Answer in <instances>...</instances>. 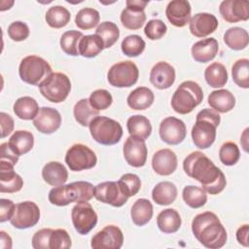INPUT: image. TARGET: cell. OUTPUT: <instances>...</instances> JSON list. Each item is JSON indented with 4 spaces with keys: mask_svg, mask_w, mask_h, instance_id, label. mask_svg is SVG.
Listing matches in <instances>:
<instances>
[{
    "mask_svg": "<svg viewBox=\"0 0 249 249\" xmlns=\"http://www.w3.org/2000/svg\"><path fill=\"white\" fill-rule=\"evenodd\" d=\"M153 204L146 198H138L132 205L130 216L132 222L139 227H142L150 222L153 217Z\"/></svg>",
    "mask_w": 249,
    "mask_h": 249,
    "instance_id": "32",
    "label": "cell"
},
{
    "mask_svg": "<svg viewBox=\"0 0 249 249\" xmlns=\"http://www.w3.org/2000/svg\"><path fill=\"white\" fill-rule=\"evenodd\" d=\"M0 123H1V138H5L14 130L15 123L13 118L5 112L0 113Z\"/></svg>",
    "mask_w": 249,
    "mask_h": 249,
    "instance_id": "55",
    "label": "cell"
},
{
    "mask_svg": "<svg viewBox=\"0 0 249 249\" xmlns=\"http://www.w3.org/2000/svg\"><path fill=\"white\" fill-rule=\"evenodd\" d=\"M95 34L101 38L104 44V49H109L118 41L120 37V29L117 24L112 21H103L98 24Z\"/></svg>",
    "mask_w": 249,
    "mask_h": 249,
    "instance_id": "41",
    "label": "cell"
},
{
    "mask_svg": "<svg viewBox=\"0 0 249 249\" xmlns=\"http://www.w3.org/2000/svg\"><path fill=\"white\" fill-rule=\"evenodd\" d=\"M99 12L93 8L88 7L81 9L77 13L75 17V23L80 29L89 30L95 27L99 23Z\"/></svg>",
    "mask_w": 249,
    "mask_h": 249,
    "instance_id": "43",
    "label": "cell"
},
{
    "mask_svg": "<svg viewBox=\"0 0 249 249\" xmlns=\"http://www.w3.org/2000/svg\"><path fill=\"white\" fill-rule=\"evenodd\" d=\"M124 243L122 230L114 225H109L96 232L90 241L93 249H120Z\"/></svg>",
    "mask_w": 249,
    "mask_h": 249,
    "instance_id": "14",
    "label": "cell"
},
{
    "mask_svg": "<svg viewBox=\"0 0 249 249\" xmlns=\"http://www.w3.org/2000/svg\"><path fill=\"white\" fill-rule=\"evenodd\" d=\"M52 73L53 70L49 62L38 55L23 57L18 66L20 79L24 83L33 86H39Z\"/></svg>",
    "mask_w": 249,
    "mask_h": 249,
    "instance_id": "7",
    "label": "cell"
},
{
    "mask_svg": "<svg viewBox=\"0 0 249 249\" xmlns=\"http://www.w3.org/2000/svg\"><path fill=\"white\" fill-rule=\"evenodd\" d=\"M0 247L3 249H11L12 248V238L4 231H0Z\"/></svg>",
    "mask_w": 249,
    "mask_h": 249,
    "instance_id": "57",
    "label": "cell"
},
{
    "mask_svg": "<svg viewBox=\"0 0 249 249\" xmlns=\"http://www.w3.org/2000/svg\"><path fill=\"white\" fill-rule=\"evenodd\" d=\"M72 245L70 235L63 229L53 230L49 238V249H68Z\"/></svg>",
    "mask_w": 249,
    "mask_h": 249,
    "instance_id": "49",
    "label": "cell"
},
{
    "mask_svg": "<svg viewBox=\"0 0 249 249\" xmlns=\"http://www.w3.org/2000/svg\"><path fill=\"white\" fill-rule=\"evenodd\" d=\"M203 99L200 86L194 81H185L179 85L171 98L172 109L181 115L191 113Z\"/></svg>",
    "mask_w": 249,
    "mask_h": 249,
    "instance_id": "5",
    "label": "cell"
},
{
    "mask_svg": "<svg viewBox=\"0 0 249 249\" xmlns=\"http://www.w3.org/2000/svg\"><path fill=\"white\" fill-rule=\"evenodd\" d=\"M16 208V204L8 199V198H1L0 199V222L4 223L8 220H11V218L14 215Z\"/></svg>",
    "mask_w": 249,
    "mask_h": 249,
    "instance_id": "54",
    "label": "cell"
},
{
    "mask_svg": "<svg viewBox=\"0 0 249 249\" xmlns=\"http://www.w3.org/2000/svg\"><path fill=\"white\" fill-rule=\"evenodd\" d=\"M138 77V67L130 60L120 61L113 64L107 73L109 84L116 88H129L136 84Z\"/></svg>",
    "mask_w": 249,
    "mask_h": 249,
    "instance_id": "9",
    "label": "cell"
},
{
    "mask_svg": "<svg viewBox=\"0 0 249 249\" xmlns=\"http://www.w3.org/2000/svg\"><path fill=\"white\" fill-rule=\"evenodd\" d=\"M83 33L78 30H68L65 31L60 37V47L62 51L69 55L77 56L79 55V43L83 38Z\"/></svg>",
    "mask_w": 249,
    "mask_h": 249,
    "instance_id": "42",
    "label": "cell"
},
{
    "mask_svg": "<svg viewBox=\"0 0 249 249\" xmlns=\"http://www.w3.org/2000/svg\"><path fill=\"white\" fill-rule=\"evenodd\" d=\"M192 231L199 243L210 249L223 247L228 239L225 227L218 216L211 211L195 216L192 222Z\"/></svg>",
    "mask_w": 249,
    "mask_h": 249,
    "instance_id": "2",
    "label": "cell"
},
{
    "mask_svg": "<svg viewBox=\"0 0 249 249\" xmlns=\"http://www.w3.org/2000/svg\"><path fill=\"white\" fill-rule=\"evenodd\" d=\"M42 177L48 185L57 187L66 183L68 179V171L61 162L50 161L44 165L42 169Z\"/></svg>",
    "mask_w": 249,
    "mask_h": 249,
    "instance_id": "24",
    "label": "cell"
},
{
    "mask_svg": "<svg viewBox=\"0 0 249 249\" xmlns=\"http://www.w3.org/2000/svg\"><path fill=\"white\" fill-rule=\"evenodd\" d=\"M71 219L75 230L83 235L88 234L97 224V214L88 201H80L74 205Z\"/></svg>",
    "mask_w": 249,
    "mask_h": 249,
    "instance_id": "11",
    "label": "cell"
},
{
    "mask_svg": "<svg viewBox=\"0 0 249 249\" xmlns=\"http://www.w3.org/2000/svg\"><path fill=\"white\" fill-rule=\"evenodd\" d=\"M120 18L125 28L130 30H138L146 21V14L142 8L126 6V8L122 11Z\"/></svg>",
    "mask_w": 249,
    "mask_h": 249,
    "instance_id": "30",
    "label": "cell"
},
{
    "mask_svg": "<svg viewBox=\"0 0 249 249\" xmlns=\"http://www.w3.org/2000/svg\"><path fill=\"white\" fill-rule=\"evenodd\" d=\"M225 44L233 51H241L248 46V32L241 27H231L224 34Z\"/></svg>",
    "mask_w": 249,
    "mask_h": 249,
    "instance_id": "34",
    "label": "cell"
},
{
    "mask_svg": "<svg viewBox=\"0 0 249 249\" xmlns=\"http://www.w3.org/2000/svg\"><path fill=\"white\" fill-rule=\"evenodd\" d=\"M65 162L70 170L82 171L94 167L97 162V158L95 153L88 146L77 143L67 150Z\"/></svg>",
    "mask_w": 249,
    "mask_h": 249,
    "instance_id": "10",
    "label": "cell"
},
{
    "mask_svg": "<svg viewBox=\"0 0 249 249\" xmlns=\"http://www.w3.org/2000/svg\"><path fill=\"white\" fill-rule=\"evenodd\" d=\"M118 184L122 192L127 197L135 196L140 191V188H141L140 178L138 177V175L134 173L124 174L118 181Z\"/></svg>",
    "mask_w": 249,
    "mask_h": 249,
    "instance_id": "47",
    "label": "cell"
},
{
    "mask_svg": "<svg viewBox=\"0 0 249 249\" xmlns=\"http://www.w3.org/2000/svg\"><path fill=\"white\" fill-rule=\"evenodd\" d=\"M40 220V209L33 201H22L16 204L15 212L10 222L16 229L24 230L34 227Z\"/></svg>",
    "mask_w": 249,
    "mask_h": 249,
    "instance_id": "12",
    "label": "cell"
},
{
    "mask_svg": "<svg viewBox=\"0 0 249 249\" xmlns=\"http://www.w3.org/2000/svg\"><path fill=\"white\" fill-rule=\"evenodd\" d=\"M191 5L187 0L170 1L165 9L168 21L176 27H184L191 19Z\"/></svg>",
    "mask_w": 249,
    "mask_h": 249,
    "instance_id": "19",
    "label": "cell"
},
{
    "mask_svg": "<svg viewBox=\"0 0 249 249\" xmlns=\"http://www.w3.org/2000/svg\"><path fill=\"white\" fill-rule=\"evenodd\" d=\"M36 129L44 134H51L56 131L61 124L60 113L52 107H42L33 120Z\"/></svg>",
    "mask_w": 249,
    "mask_h": 249,
    "instance_id": "18",
    "label": "cell"
},
{
    "mask_svg": "<svg viewBox=\"0 0 249 249\" xmlns=\"http://www.w3.org/2000/svg\"><path fill=\"white\" fill-rule=\"evenodd\" d=\"M16 116L21 120H34L39 112L37 101L30 96H22L16 100L13 106Z\"/></svg>",
    "mask_w": 249,
    "mask_h": 249,
    "instance_id": "33",
    "label": "cell"
},
{
    "mask_svg": "<svg viewBox=\"0 0 249 249\" xmlns=\"http://www.w3.org/2000/svg\"><path fill=\"white\" fill-rule=\"evenodd\" d=\"M219 51L218 41L213 38H206L195 43L192 47V56L193 58L201 63L208 62L216 56Z\"/></svg>",
    "mask_w": 249,
    "mask_h": 249,
    "instance_id": "23",
    "label": "cell"
},
{
    "mask_svg": "<svg viewBox=\"0 0 249 249\" xmlns=\"http://www.w3.org/2000/svg\"><path fill=\"white\" fill-rule=\"evenodd\" d=\"M219 25L217 18L209 13H197L189 22L190 32L198 38L206 37L213 33Z\"/></svg>",
    "mask_w": 249,
    "mask_h": 249,
    "instance_id": "20",
    "label": "cell"
},
{
    "mask_svg": "<svg viewBox=\"0 0 249 249\" xmlns=\"http://www.w3.org/2000/svg\"><path fill=\"white\" fill-rule=\"evenodd\" d=\"M73 114L78 124L83 126H89L91 120L98 116L99 111L90 105L89 99L83 98L75 104L73 108Z\"/></svg>",
    "mask_w": 249,
    "mask_h": 249,
    "instance_id": "37",
    "label": "cell"
},
{
    "mask_svg": "<svg viewBox=\"0 0 249 249\" xmlns=\"http://www.w3.org/2000/svg\"><path fill=\"white\" fill-rule=\"evenodd\" d=\"M103 49L104 44L98 35H84L79 43V55L91 58L98 55Z\"/></svg>",
    "mask_w": 249,
    "mask_h": 249,
    "instance_id": "36",
    "label": "cell"
},
{
    "mask_svg": "<svg viewBox=\"0 0 249 249\" xmlns=\"http://www.w3.org/2000/svg\"><path fill=\"white\" fill-rule=\"evenodd\" d=\"M123 153L124 160L129 165L133 167H142L146 163L148 155L145 140L134 136L127 137L124 144Z\"/></svg>",
    "mask_w": 249,
    "mask_h": 249,
    "instance_id": "16",
    "label": "cell"
},
{
    "mask_svg": "<svg viewBox=\"0 0 249 249\" xmlns=\"http://www.w3.org/2000/svg\"><path fill=\"white\" fill-rule=\"evenodd\" d=\"M183 168L189 177L199 182L210 195L220 194L227 185L225 174L200 151L188 155L183 161Z\"/></svg>",
    "mask_w": 249,
    "mask_h": 249,
    "instance_id": "1",
    "label": "cell"
},
{
    "mask_svg": "<svg viewBox=\"0 0 249 249\" xmlns=\"http://www.w3.org/2000/svg\"><path fill=\"white\" fill-rule=\"evenodd\" d=\"M219 12L228 22L244 21L249 18V2L246 0H224L220 4Z\"/></svg>",
    "mask_w": 249,
    "mask_h": 249,
    "instance_id": "17",
    "label": "cell"
},
{
    "mask_svg": "<svg viewBox=\"0 0 249 249\" xmlns=\"http://www.w3.org/2000/svg\"><path fill=\"white\" fill-rule=\"evenodd\" d=\"M210 107L219 113H228L235 106V97L228 89L213 90L207 98Z\"/></svg>",
    "mask_w": 249,
    "mask_h": 249,
    "instance_id": "25",
    "label": "cell"
},
{
    "mask_svg": "<svg viewBox=\"0 0 249 249\" xmlns=\"http://www.w3.org/2000/svg\"><path fill=\"white\" fill-rule=\"evenodd\" d=\"M94 197L106 204L114 207L123 206L128 197L122 192L118 182L105 181L94 187Z\"/></svg>",
    "mask_w": 249,
    "mask_h": 249,
    "instance_id": "15",
    "label": "cell"
},
{
    "mask_svg": "<svg viewBox=\"0 0 249 249\" xmlns=\"http://www.w3.org/2000/svg\"><path fill=\"white\" fill-rule=\"evenodd\" d=\"M150 82L159 89H166L175 82V69L166 61L157 62L150 72Z\"/></svg>",
    "mask_w": 249,
    "mask_h": 249,
    "instance_id": "21",
    "label": "cell"
},
{
    "mask_svg": "<svg viewBox=\"0 0 249 249\" xmlns=\"http://www.w3.org/2000/svg\"><path fill=\"white\" fill-rule=\"evenodd\" d=\"M159 133L160 139L169 145H178L187 135L185 123L175 117H167L160 124Z\"/></svg>",
    "mask_w": 249,
    "mask_h": 249,
    "instance_id": "13",
    "label": "cell"
},
{
    "mask_svg": "<svg viewBox=\"0 0 249 249\" xmlns=\"http://www.w3.org/2000/svg\"><path fill=\"white\" fill-rule=\"evenodd\" d=\"M94 196V187L87 181L72 182L53 188L49 193V200L57 206H66L71 202L89 201Z\"/></svg>",
    "mask_w": 249,
    "mask_h": 249,
    "instance_id": "4",
    "label": "cell"
},
{
    "mask_svg": "<svg viewBox=\"0 0 249 249\" xmlns=\"http://www.w3.org/2000/svg\"><path fill=\"white\" fill-rule=\"evenodd\" d=\"M167 31V26L160 19L149 20L144 28V33L150 40H159L162 38Z\"/></svg>",
    "mask_w": 249,
    "mask_h": 249,
    "instance_id": "51",
    "label": "cell"
},
{
    "mask_svg": "<svg viewBox=\"0 0 249 249\" xmlns=\"http://www.w3.org/2000/svg\"><path fill=\"white\" fill-rule=\"evenodd\" d=\"M93 140L101 145H115L123 136V127L119 122L105 116H96L89 124Z\"/></svg>",
    "mask_w": 249,
    "mask_h": 249,
    "instance_id": "6",
    "label": "cell"
},
{
    "mask_svg": "<svg viewBox=\"0 0 249 249\" xmlns=\"http://www.w3.org/2000/svg\"><path fill=\"white\" fill-rule=\"evenodd\" d=\"M18 161V156L9 147L8 142L0 145V170H12Z\"/></svg>",
    "mask_w": 249,
    "mask_h": 249,
    "instance_id": "50",
    "label": "cell"
},
{
    "mask_svg": "<svg viewBox=\"0 0 249 249\" xmlns=\"http://www.w3.org/2000/svg\"><path fill=\"white\" fill-rule=\"evenodd\" d=\"M248 232L249 226L247 224L239 227L236 231V239L238 243L244 247H248Z\"/></svg>",
    "mask_w": 249,
    "mask_h": 249,
    "instance_id": "56",
    "label": "cell"
},
{
    "mask_svg": "<svg viewBox=\"0 0 249 249\" xmlns=\"http://www.w3.org/2000/svg\"><path fill=\"white\" fill-rule=\"evenodd\" d=\"M219 158L223 164L227 166L234 165L240 158L238 146L231 141L225 142L219 150Z\"/></svg>",
    "mask_w": 249,
    "mask_h": 249,
    "instance_id": "46",
    "label": "cell"
},
{
    "mask_svg": "<svg viewBox=\"0 0 249 249\" xmlns=\"http://www.w3.org/2000/svg\"><path fill=\"white\" fill-rule=\"evenodd\" d=\"M89 101L94 109L100 111V110H106L111 106L113 102V97L108 90L99 89L90 93L89 97Z\"/></svg>",
    "mask_w": 249,
    "mask_h": 249,
    "instance_id": "48",
    "label": "cell"
},
{
    "mask_svg": "<svg viewBox=\"0 0 249 249\" xmlns=\"http://www.w3.org/2000/svg\"><path fill=\"white\" fill-rule=\"evenodd\" d=\"M182 197L191 208L202 207L207 201V195L203 188L189 185L183 189Z\"/></svg>",
    "mask_w": 249,
    "mask_h": 249,
    "instance_id": "38",
    "label": "cell"
},
{
    "mask_svg": "<svg viewBox=\"0 0 249 249\" xmlns=\"http://www.w3.org/2000/svg\"><path fill=\"white\" fill-rule=\"evenodd\" d=\"M248 131H249V128H245V130L243 131V134L240 138V142L242 144V147H243V150L245 152H248V144H247V140H248Z\"/></svg>",
    "mask_w": 249,
    "mask_h": 249,
    "instance_id": "58",
    "label": "cell"
},
{
    "mask_svg": "<svg viewBox=\"0 0 249 249\" xmlns=\"http://www.w3.org/2000/svg\"><path fill=\"white\" fill-rule=\"evenodd\" d=\"M204 78L210 87L218 89L227 84L229 76L224 64L220 62H213L206 67L204 71Z\"/></svg>",
    "mask_w": 249,
    "mask_h": 249,
    "instance_id": "35",
    "label": "cell"
},
{
    "mask_svg": "<svg viewBox=\"0 0 249 249\" xmlns=\"http://www.w3.org/2000/svg\"><path fill=\"white\" fill-rule=\"evenodd\" d=\"M46 21L49 26L53 28H61L67 25L70 21V12L62 6L56 5L51 7L46 13Z\"/></svg>",
    "mask_w": 249,
    "mask_h": 249,
    "instance_id": "39",
    "label": "cell"
},
{
    "mask_svg": "<svg viewBox=\"0 0 249 249\" xmlns=\"http://www.w3.org/2000/svg\"><path fill=\"white\" fill-rule=\"evenodd\" d=\"M177 188L169 181L158 183L152 191V198L159 205H169L177 197Z\"/></svg>",
    "mask_w": 249,
    "mask_h": 249,
    "instance_id": "29",
    "label": "cell"
},
{
    "mask_svg": "<svg viewBox=\"0 0 249 249\" xmlns=\"http://www.w3.org/2000/svg\"><path fill=\"white\" fill-rule=\"evenodd\" d=\"M38 87L41 94L47 100L53 103H60L70 93L71 82L64 73L53 72Z\"/></svg>",
    "mask_w": 249,
    "mask_h": 249,
    "instance_id": "8",
    "label": "cell"
},
{
    "mask_svg": "<svg viewBox=\"0 0 249 249\" xmlns=\"http://www.w3.org/2000/svg\"><path fill=\"white\" fill-rule=\"evenodd\" d=\"M53 229H42L37 231L32 237L34 249H49V238Z\"/></svg>",
    "mask_w": 249,
    "mask_h": 249,
    "instance_id": "53",
    "label": "cell"
},
{
    "mask_svg": "<svg viewBox=\"0 0 249 249\" xmlns=\"http://www.w3.org/2000/svg\"><path fill=\"white\" fill-rule=\"evenodd\" d=\"M8 35L13 41H24L29 36V27L23 21H13L8 26Z\"/></svg>",
    "mask_w": 249,
    "mask_h": 249,
    "instance_id": "52",
    "label": "cell"
},
{
    "mask_svg": "<svg viewBox=\"0 0 249 249\" xmlns=\"http://www.w3.org/2000/svg\"><path fill=\"white\" fill-rule=\"evenodd\" d=\"M127 131L130 136L147 139L152 133V124L149 119L143 115H133L126 122Z\"/></svg>",
    "mask_w": 249,
    "mask_h": 249,
    "instance_id": "31",
    "label": "cell"
},
{
    "mask_svg": "<svg viewBox=\"0 0 249 249\" xmlns=\"http://www.w3.org/2000/svg\"><path fill=\"white\" fill-rule=\"evenodd\" d=\"M233 82L242 89L249 88V60L240 58L236 60L231 67Z\"/></svg>",
    "mask_w": 249,
    "mask_h": 249,
    "instance_id": "44",
    "label": "cell"
},
{
    "mask_svg": "<svg viewBox=\"0 0 249 249\" xmlns=\"http://www.w3.org/2000/svg\"><path fill=\"white\" fill-rule=\"evenodd\" d=\"M154 92L147 87H138L127 96L126 102L132 110L148 109L154 102Z\"/></svg>",
    "mask_w": 249,
    "mask_h": 249,
    "instance_id": "27",
    "label": "cell"
},
{
    "mask_svg": "<svg viewBox=\"0 0 249 249\" xmlns=\"http://www.w3.org/2000/svg\"><path fill=\"white\" fill-rule=\"evenodd\" d=\"M10 149L18 157L32 150L34 136L28 130H16L8 141Z\"/></svg>",
    "mask_w": 249,
    "mask_h": 249,
    "instance_id": "26",
    "label": "cell"
},
{
    "mask_svg": "<svg viewBox=\"0 0 249 249\" xmlns=\"http://www.w3.org/2000/svg\"><path fill=\"white\" fill-rule=\"evenodd\" d=\"M146 47L145 41L139 35H128L121 44L122 52L128 57H135L140 55Z\"/></svg>",
    "mask_w": 249,
    "mask_h": 249,
    "instance_id": "45",
    "label": "cell"
},
{
    "mask_svg": "<svg viewBox=\"0 0 249 249\" xmlns=\"http://www.w3.org/2000/svg\"><path fill=\"white\" fill-rule=\"evenodd\" d=\"M177 156L170 149H160L152 158V167L156 173L162 176L172 174L177 168Z\"/></svg>",
    "mask_w": 249,
    "mask_h": 249,
    "instance_id": "22",
    "label": "cell"
},
{
    "mask_svg": "<svg viewBox=\"0 0 249 249\" xmlns=\"http://www.w3.org/2000/svg\"><path fill=\"white\" fill-rule=\"evenodd\" d=\"M221 117L213 109H202L196 115L192 128L194 144L199 149L209 148L216 139V129L220 124Z\"/></svg>",
    "mask_w": 249,
    "mask_h": 249,
    "instance_id": "3",
    "label": "cell"
},
{
    "mask_svg": "<svg viewBox=\"0 0 249 249\" xmlns=\"http://www.w3.org/2000/svg\"><path fill=\"white\" fill-rule=\"evenodd\" d=\"M182 224L181 216L177 210L166 208L160 211L157 217V225L160 231L164 233L176 232Z\"/></svg>",
    "mask_w": 249,
    "mask_h": 249,
    "instance_id": "28",
    "label": "cell"
},
{
    "mask_svg": "<svg viewBox=\"0 0 249 249\" xmlns=\"http://www.w3.org/2000/svg\"><path fill=\"white\" fill-rule=\"evenodd\" d=\"M23 187L22 178L12 170H0V192L1 193H17Z\"/></svg>",
    "mask_w": 249,
    "mask_h": 249,
    "instance_id": "40",
    "label": "cell"
}]
</instances>
